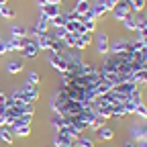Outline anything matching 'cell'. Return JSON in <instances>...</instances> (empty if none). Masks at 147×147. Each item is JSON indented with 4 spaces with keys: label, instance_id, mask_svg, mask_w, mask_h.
I'll return each mask as SVG.
<instances>
[{
    "label": "cell",
    "instance_id": "6da1fadb",
    "mask_svg": "<svg viewBox=\"0 0 147 147\" xmlns=\"http://www.w3.org/2000/svg\"><path fill=\"white\" fill-rule=\"evenodd\" d=\"M51 143H53V147H71V145H76V139L69 137L65 131H55Z\"/></svg>",
    "mask_w": 147,
    "mask_h": 147
},
{
    "label": "cell",
    "instance_id": "7a4b0ae2",
    "mask_svg": "<svg viewBox=\"0 0 147 147\" xmlns=\"http://www.w3.org/2000/svg\"><path fill=\"white\" fill-rule=\"evenodd\" d=\"M110 12H113V16L117 18V21H125V18L129 16V14H131V6H129V2H127V0H119V2H117V6L113 8V10H110Z\"/></svg>",
    "mask_w": 147,
    "mask_h": 147
},
{
    "label": "cell",
    "instance_id": "3957f363",
    "mask_svg": "<svg viewBox=\"0 0 147 147\" xmlns=\"http://www.w3.org/2000/svg\"><path fill=\"white\" fill-rule=\"evenodd\" d=\"M21 90H23V94H25V100H27V102H33V104H35L37 100H39V90H37V86H35V84L25 82Z\"/></svg>",
    "mask_w": 147,
    "mask_h": 147
},
{
    "label": "cell",
    "instance_id": "277c9868",
    "mask_svg": "<svg viewBox=\"0 0 147 147\" xmlns=\"http://www.w3.org/2000/svg\"><path fill=\"white\" fill-rule=\"evenodd\" d=\"M108 47H110L108 33L106 31H100L98 37H96V51H98V55H108Z\"/></svg>",
    "mask_w": 147,
    "mask_h": 147
},
{
    "label": "cell",
    "instance_id": "5b68a950",
    "mask_svg": "<svg viewBox=\"0 0 147 147\" xmlns=\"http://www.w3.org/2000/svg\"><path fill=\"white\" fill-rule=\"evenodd\" d=\"M49 63H51L55 69H57L59 74H67V71H69V65L63 61V57H61L59 53H51V57H49Z\"/></svg>",
    "mask_w": 147,
    "mask_h": 147
},
{
    "label": "cell",
    "instance_id": "8992f818",
    "mask_svg": "<svg viewBox=\"0 0 147 147\" xmlns=\"http://www.w3.org/2000/svg\"><path fill=\"white\" fill-rule=\"evenodd\" d=\"M127 47H129V39H117V41L110 43L108 55H121V53H127Z\"/></svg>",
    "mask_w": 147,
    "mask_h": 147
},
{
    "label": "cell",
    "instance_id": "52a82bcc",
    "mask_svg": "<svg viewBox=\"0 0 147 147\" xmlns=\"http://www.w3.org/2000/svg\"><path fill=\"white\" fill-rule=\"evenodd\" d=\"M21 53L25 55L27 59H35V57H37V53H39V49H37V45H35V39H29V37H27V41H25Z\"/></svg>",
    "mask_w": 147,
    "mask_h": 147
},
{
    "label": "cell",
    "instance_id": "ba28073f",
    "mask_svg": "<svg viewBox=\"0 0 147 147\" xmlns=\"http://www.w3.org/2000/svg\"><path fill=\"white\" fill-rule=\"evenodd\" d=\"M61 10H59V6H55V4H43L41 8H39V16H43V18H47V21H51L53 16H57Z\"/></svg>",
    "mask_w": 147,
    "mask_h": 147
},
{
    "label": "cell",
    "instance_id": "9c48e42d",
    "mask_svg": "<svg viewBox=\"0 0 147 147\" xmlns=\"http://www.w3.org/2000/svg\"><path fill=\"white\" fill-rule=\"evenodd\" d=\"M133 139L135 141H147V121L145 123H141V125H137V127H133Z\"/></svg>",
    "mask_w": 147,
    "mask_h": 147
},
{
    "label": "cell",
    "instance_id": "30bf717a",
    "mask_svg": "<svg viewBox=\"0 0 147 147\" xmlns=\"http://www.w3.org/2000/svg\"><path fill=\"white\" fill-rule=\"evenodd\" d=\"M51 41H53V37H51L49 33H43V35H37V37H35V45H37V49H49Z\"/></svg>",
    "mask_w": 147,
    "mask_h": 147
},
{
    "label": "cell",
    "instance_id": "8fae6325",
    "mask_svg": "<svg viewBox=\"0 0 147 147\" xmlns=\"http://www.w3.org/2000/svg\"><path fill=\"white\" fill-rule=\"evenodd\" d=\"M113 137H115V131H113V129H110L108 125H102L100 129H98V135H96V139L98 141H113Z\"/></svg>",
    "mask_w": 147,
    "mask_h": 147
},
{
    "label": "cell",
    "instance_id": "7c38bea8",
    "mask_svg": "<svg viewBox=\"0 0 147 147\" xmlns=\"http://www.w3.org/2000/svg\"><path fill=\"white\" fill-rule=\"evenodd\" d=\"M47 27H49V21L47 18H43V16H39V21H37L35 25H33V35L37 37V35H43V33H47Z\"/></svg>",
    "mask_w": 147,
    "mask_h": 147
},
{
    "label": "cell",
    "instance_id": "4fadbf2b",
    "mask_svg": "<svg viewBox=\"0 0 147 147\" xmlns=\"http://www.w3.org/2000/svg\"><path fill=\"white\" fill-rule=\"evenodd\" d=\"M10 131L14 137H29L31 135V125H12Z\"/></svg>",
    "mask_w": 147,
    "mask_h": 147
},
{
    "label": "cell",
    "instance_id": "5bb4252c",
    "mask_svg": "<svg viewBox=\"0 0 147 147\" xmlns=\"http://www.w3.org/2000/svg\"><path fill=\"white\" fill-rule=\"evenodd\" d=\"M25 41H27V37H23V39L21 37H10V41H6L8 43V51H21Z\"/></svg>",
    "mask_w": 147,
    "mask_h": 147
},
{
    "label": "cell",
    "instance_id": "9a60e30c",
    "mask_svg": "<svg viewBox=\"0 0 147 147\" xmlns=\"http://www.w3.org/2000/svg\"><path fill=\"white\" fill-rule=\"evenodd\" d=\"M53 129L55 131H59V129H63V127H67L69 125V119L67 117H63V115H53Z\"/></svg>",
    "mask_w": 147,
    "mask_h": 147
},
{
    "label": "cell",
    "instance_id": "2e32d148",
    "mask_svg": "<svg viewBox=\"0 0 147 147\" xmlns=\"http://www.w3.org/2000/svg\"><path fill=\"white\" fill-rule=\"evenodd\" d=\"M25 69V63L21 61V59H16V61H8L6 63V71L8 74H21Z\"/></svg>",
    "mask_w": 147,
    "mask_h": 147
},
{
    "label": "cell",
    "instance_id": "e0dca14e",
    "mask_svg": "<svg viewBox=\"0 0 147 147\" xmlns=\"http://www.w3.org/2000/svg\"><path fill=\"white\" fill-rule=\"evenodd\" d=\"M90 6H92V4L88 2V0H78V2L74 4V12H78V14L82 16V14H86V12L90 10Z\"/></svg>",
    "mask_w": 147,
    "mask_h": 147
},
{
    "label": "cell",
    "instance_id": "ac0fdd59",
    "mask_svg": "<svg viewBox=\"0 0 147 147\" xmlns=\"http://www.w3.org/2000/svg\"><path fill=\"white\" fill-rule=\"evenodd\" d=\"M123 23H125V29H127V31H133V33H137V16H135V14H129Z\"/></svg>",
    "mask_w": 147,
    "mask_h": 147
},
{
    "label": "cell",
    "instance_id": "d6986e66",
    "mask_svg": "<svg viewBox=\"0 0 147 147\" xmlns=\"http://www.w3.org/2000/svg\"><path fill=\"white\" fill-rule=\"evenodd\" d=\"M90 12H92V16H94V18H100V16H104L108 10H106L104 4H92V6H90Z\"/></svg>",
    "mask_w": 147,
    "mask_h": 147
},
{
    "label": "cell",
    "instance_id": "ffe728a7",
    "mask_svg": "<svg viewBox=\"0 0 147 147\" xmlns=\"http://www.w3.org/2000/svg\"><path fill=\"white\" fill-rule=\"evenodd\" d=\"M49 23H51V25H53L55 29H59V27H65V23H67V18H65V14H63V12H59L57 16H53V18H51Z\"/></svg>",
    "mask_w": 147,
    "mask_h": 147
},
{
    "label": "cell",
    "instance_id": "44dd1931",
    "mask_svg": "<svg viewBox=\"0 0 147 147\" xmlns=\"http://www.w3.org/2000/svg\"><path fill=\"white\" fill-rule=\"evenodd\" d=\"M76 39H78V35H76V33H67V35H65V39H63L61 43L65 45V49H74V47H76Z\"/></svg>",
    "mask_w": 147,
    "mask_h": 147
},
{
    "label": "cell",
    "instance_id": "7402d4cb",
    "mask_svg": "<svg viewBox=\"0 0 147 147\" xmlns=\"http://www.w3.org/2000/svg\"><path fill=\"white\" fill-rule=\"evenodd\" d=\"M127 2H129V6H131V10H135V12H143L145 4H147V0H127Z\"/></svg>",
    "mask_w": 147,
    "mask_h": 147
},
{
    "label": "cell",
    "instance_id": "603a6c76",
    "mask_svg": "<svg viewBox=\"0 0 147 147\" xmlns=\"http://www.w3.org/2000/svg\"><path fill=\"white\" fill-rule=\"evenodd\" d=\"M0 139H2L4 143H12L14 135H12V131H10V127H2V129H0Z\"/></svg>",
    "mask_w": 147,
    "mask_h": 147
},
{
    "label": "cell",
    "instance_id": "cb8c5ba5",
    "mask_svg": "<svg viewBox=\"0 0 147 147\" xmlns=\"http://www.w3.org/2000/svg\"><path fill=\"white\" fill-rule=\"evenodd\" d=\"M10 37H27V29L25 27H21V25H12L10 27Z\"/></svg>",
    "mask_w": 147,
    "mask_h": 147
},
{
    "label": "cell",
    "instance_id": "d4e9b609",
    "mask_svg": "<svg viewBox=\"0 0 147 147\" xmlns=\"http://www.w3.org/2000/svg\"><path fill=\"white\" fill-rule=\"evenodd\" d=\"M129 100L131 102H135V104H139V102H143V90H139V86L129 94Z\"/></svg>",
    "mask_w": 147,
    "mask_h": 147
},
{
    "label": "cell",
    "instance_id": "484cf974",
    "mask_svg": "<svg viewBox=\"0 0 147 147\" xmlns=\"http://www.w3.org/2000/svg\"><path fill=\"white\" fill-rule=\"evenodd\" d=\"M82 25H84V29H86V33H94L96 31V18H86V21H82Z\"/></svg>",
    "mask_w": 147,
    "mask_h": 147
},
{
    "label": "cell",
    "instance_id": "4316f807",
    "mask_svg": "<svg viewBox=\"0 0 147 147\" xmlns=\"http://www.w3.org/2000/svg\"><path fill=\"white\" fill-rule=\"evenodd\" d=\"M76 145H78V147H94V141L88 139V137H84V135H80V137L76 139Z\"/></svg>",
    "mask_w": 147,
    "mask_h": 147
},
{
    "label": "cell",
    "instance_id": "83f0119b",
    "mask_svg": "<svg viewBox=\"0 0 147 147\" xmlns=\"http://www.w3.org/2000/svg\"><path fill=\"white\" fill-rule=\"evenodd\" d=\"M133 115H137V117H141V119L147 121V106H145L143 102H139V104L135 106V113H133Z\"/></svg>",
    "mask_w": 147,
    "mask_h": 147
},
{
    "label": "cell",
    "instance_id": "f1b7e54d",
    "mask_svg": "<svg viewBox=\"0 0 147 147\" xmlns=\"http://www.w3.org/2000/svg\"><path fill=\"white\" fill-rule=\"evenodd\" d=\"M0 16H4V18H14V10L8 8L6 4H0Z\"/></svg>",
    "mask_w": 147,
    "mask_h": 147
},
{
    "label": "cell",
    "instance_id": "f546056e",
    "mask_svg": "<svg viewBox=\"0 0 147 147\" xmlns=\"http://www.w3.org/2000/svg\"><path fill=\"white\" fill-rule=\"evenodd\" d=\"M65 35H67V31H65V27H59V29H55V33L51 35L55 41H63L65 39Z\"/></svg>",
    "mask_w": 147,
    "mask_h": 147
},
{
    "label": "cell",
    "instance_id": "4dcf8cb0",
    "mask_svg": "<svg viewBox=\"0 0 147 147\" xmlns=\"http://www.w3.org/2000/svg\"><path fill=\"white\" fill-rule=\"evenodd\" d=\"M39 80H41V78H39V74H37L35 69L27 71V82H29V84H35V86H37V84H39Z\"/></svg>",
    "mask_w": 147,
    "mask_h": 147
},
{
    "label": "cell",
    "instance_id": "1f68e13d",
    "mask_svg": "<svg viewBox=\"0 0 147 147\" xmlns=\"http://www.w3.org/2000/svg\"><path fill=\"white\" fill-rule=\"evenodd\" d=\"M117 2H119V0H102V4L106 6V10H113L117 6Z\"/></svg>",
    "mask_w": 147,
    "mask_h": 147
},
{
    "label": "cell",
    "instance_id": "d6a6232c",
    "mask_svg": "<svg viewBox=\"0 0 147 147\" xmlns=\"http://www.w3.org/2000/svg\"><path fill=\"white\" fill-rule=\"evenodd\" d=\"M8 51V43L6 41H0V55H4Z\"/></svg>",
    "mask_w": 147,
    "mask_h": 147
},
{
    "label": "cell",
    "instance_id": "836d02e7",
    "mask_svg": "<svg viewBox=\"0 0 147 147\" xmlns=\"http://www.w3.org/2000/svg\"><path fill=\"white\" fill-rule=\"evenodd\" d=\"M6 100H8V96L4 94L2 90H0V104H6Z\"/></svg>",
    "mask_w": 147,
    "mask_h": 147
},
{
    "label": "cell",
    "instance_id": "e575fe53",
    "mask_svg": "<svg viewBox=\"0 0 147 147\" xmlns=\"http://www.w3.org/2000/svg\"><path fill=\"white\" fill-rule=\"evenodd\" d=\"M45 4H55V6H59L61 0H45Z\"/></svg>",
    "mask_w": 147,
    "mask_h": 147
},
{
    "label": "cell",
    "instance_id": "d590c367",
    "mask_svg": "<svg viewBox=\"0 0 147 147\" xmlns=\"http://www.w3.org/2000/svg\"><path fill=\"white\" fill-rule=\"evenodd\" d=\"M123 147H139V145H137V141H127Z\"/></svg>",
    "mask_w": 147,
    "mask_h": 147
},
{
    "label": "cell",
    "instance_id": "8d00e7d4",
    "mask_svg": "<svg viewBox=\"0 0 147 147\" xmlns=\"http://www.w3.org/2000/svg\"><path fill=\"white\" fill-rule=\"evenodd\" d=\"M6 2H8V0H0V4H6Z\"/></svg>",
    "mask_w": 147,
    "mask_h": 147
},
{
    "label": "cell",
    "instance_id": "74e56055",
    "mask_svg": "<svg viewBox=\"0 0 147 147\" xmlns=\"http://www.w3.org/2000/svg\"><path fill=\"white\" fill-rule=\"evenodd\" d=\"M71 147H76V145H71Z\"/></svg>",
    "mask_w": 147,
    "mask_h": 147
},
{
    "label": "cell",
    "instance_id": "f35d334b",
    "mask_svg": "<svg viewBox=\"0 0 147 147\" xmlns=\"http://www.w3.org/2000/svg\"><path fill=\"white\" fill-rule=\"evenodd\" d=\"M145 18H147V16H145Z\"/></svg>",
    "mask_w": 147,
    "mask_h": 147
}]
</instances>
